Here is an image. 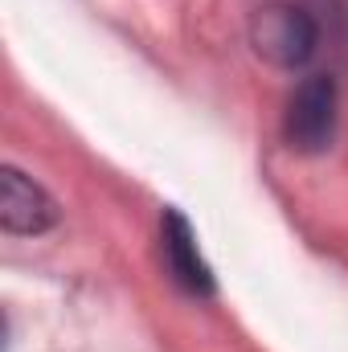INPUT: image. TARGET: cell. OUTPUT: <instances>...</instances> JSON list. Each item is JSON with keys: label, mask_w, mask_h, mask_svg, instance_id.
I'll use <instances>...</instances> for the list:
<instances>
[{"label": "cell", "mask_w": 348, "mask_h": 352, "mask_svg": "<svg viewBox=\"0 0 348 352\" xmlns=\"http://www.w3.org/2000/svg\"><path fill=\"white\" fill-rule=\"evenodd\" d=\"M250 45L262 62L279 66V70H295L307 66L316 45H320V29L312 21V12H303L299 4H262L250 21Z\"/></svg>", "instance_id": "6da1fadb"}, {"label": "cell", "mask_w": 348, "mask_h": 352, "mask_svg": "<svg viewBox=\"0 0 348 352\" xmlns=\"http://www.w3.org/2000/svg\"><path fill=\"white\" fill-rule=\"evenodd\" d=\"M336 78L332 74H307L299 87L291 90L287 111H283V135L295 152L320 156L336 140Z\"/></svg>", "instance_id": "7a4b0ae2"}, {"label": "cell", "mask_w": 348, "mask_h": 352, "mask_svg": "<svg viewBox=\"0 0 348 352\" xmlns=\"http://www.w3.org/2000/svg\"><path fill=\"white\" fill-rule=\"evenodd\" d=\"M62 217L58 201L21 168L4 164L0 168V226L17 238H37L45 230H54Z\"/></svg>", "instance_id": "3957f363"}, {"label": "cell", "mask_w": 348, "mask_h": 352, "mask_svg": "<svg viewBox=\"0 0 348 352\" xmlns=\"http://www.w3.org/2000/svg\"><path fill=\"white\" fill-rule=\"evenodd\" d=\"M160 250H164V266L180 291H188L197 299H209L217 291L213 270L197 250V234L180 209H164V217H160Z\"/></svg>", "instance_id": "277c9868"}]
</instances>
